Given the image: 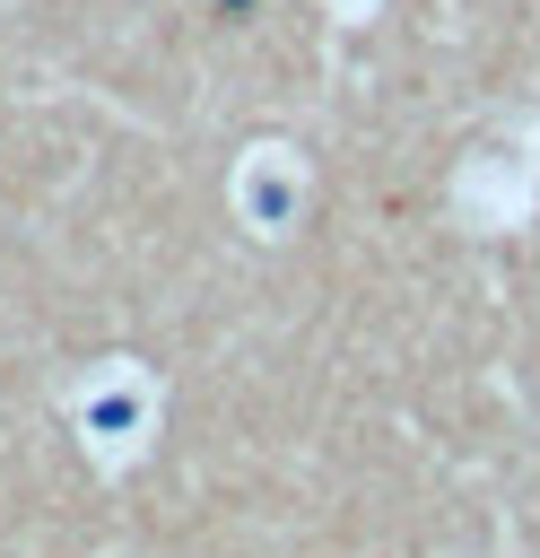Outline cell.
I'll list each match as a JSON object with an SVG mask.
<instances>
[{"instance_id": "1", "label": "cell", "mask_w": 540, "mask_h": 558, "mask_svg": "<svg viewBox=\"0 0 540 558\" xmlns=\"http://www.w3.org/2000/svg\"><path fill=\"white\" fill-rule=\"evenodd\" d=\"M235 209H244L261 235H287V227H296V209H305V183H296L287 166H253V174L235 183Z\"/></svg>"}, {"instance_id": "2", "label": "cell", "mask_w": 540, "mask_h": 558, "mask_svg": "<svg viewBox=\"0 0 540 558\" xmlns=\"http://www.w3.org/2000/svg\"><path fill=\"white\" fill-rule=\"evenodd\" d=\"M139 418H148V410H139V392H122V384L87 401V436H131Z\"/></svg>"}, {"instance_id": "3", "label": "cell", "mask_w": 540, "mask_h": 558, "mask_svg": "<svg viewBox=\"0 0 540 558\" xmlns=\"http://www.w3.org/2000/svg\"><path fill=\"white\" fill-rule=\"evenodd\" d=\"M218 17H261V0H218Z\"/></svg>"}]
</instances>
